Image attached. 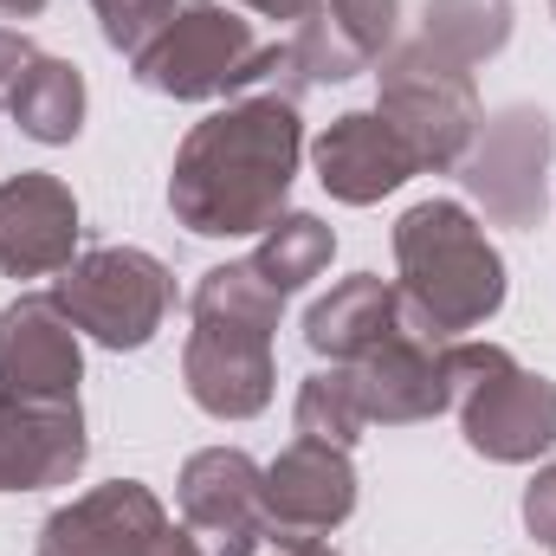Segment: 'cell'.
<instances>
[{
	"label": "cell",
	"mask_w": 556,
	"mask_h": 556,
	"mask_svg": "<svg viewBox=\"0 0 556 556\" xmlns=\"http://www.w3.org/2000/svg\"><path fill=\"white\" fill-rule=\"evenodd\" d=\"M304 162V117L291 91H266L201 117L168 168V214L194 240H247L266 233Z\"/></svg>",
	"instance_id": "6da1fadb"
},
{
	"label": "cell",
	"mask_w": 556,
	"mask_h": 556,
	"mask_svg": "<svg viewBox=\"0 0 556 556\" xmlns=\"http://www.w3.org/2000/svg\"><path fill=\"white\" fill-rule=\"evenodd\" d=\"M278 298L253 260L207 266L194 298H188V343H181V382L188 402L214 420H253L273 408V330H278Z\"/></svg>",
	"instance_id": "7a4b0ae2"
},
{
	"label": "cell",
	"mask_w": 556,
	"mask_h": 556,
	"mask_svg": "<svg viewBox=\"0 0 556 556\" xmlns=\"http://www.w3.org/2000/svg\"><path fill=\"white\" fill-rule=\"evenodd\" d=\"M402 317L427 343H453L505 311V260L466 201H415L395 220Z\"/></svg>",
	"instance_id": "3957f363"
},
{
	"label": "cell",
	"mask_w": 556,
	"mask_h": 556,
	"mask_svg": "<svg viewBox=\"0 0 556 556\" xmlns=\"http://www.w3.org/2000/svg\"><path fill=\"white\" fill-rule=\"evenodd\" d=\"M446 395L459 433L492 466H531L556 446V382L498 343H446Z\"/></svg>",
	"instance_id": "277c9868"
},
{
	"label": "cell",
	"mask_w": 556,
	"mask_h": 556,
	"mask_svg": "<svg viewBox=\"0 0 556 556\" xmlns=\"http://www.w3.org/2000/svg\"><path fill=\"white\" fill-rule=\"evenodd\" d=\"M130 72H137L142 91H155V98L207 104V98L247 91V85L285 72V46L260 39L253 20H240L220 0H181V13L168 20V33L142 52Z\"/></svg>",
	"instance_id": "5b68a950"
},
{
	"label": "cell",
	"mask_w": 556,
	"mask_h": 556,
	"mask_svg": "<svg viewBox=\"0 0 556 556\" xmlns=\"http://www.w3.org/2000/svg\"><path fill=\"white\" fill-rule=\"evenodd\" d=\"M376 111L395 124V137L415 149L420 175H446L459 168V155L472 149L485 111H479V85L466 65L440 59L427 39H402L389 46V59L376 65Z\"/></svg>",
	"instance_id": "8992f818"
},
{
	"label": "cell",
	"mask_w": 556,
	"mask_h": 556,
	"mask_svg": "<svg viewBox=\"0 0 556 556\" xmlns=\"http://www.w3.org/2000/svg\"><path fill=\"white\" fill-rule=\"evenodd\" d=\"M52 304L78 324V337L104 350H142L175 311V278L142 247H91L52 278Z\"/></svg>",
	"instance_id": "52a82bcc"
},
{
	"label": "cell",
	"mask_w": 556,
	"mask_h": 556,
	"mask_svg": "<svg viewBox=\"0 0 556 556\" xmlns=\"http://www.w3.org/2000/svg\"><path fill=\"white\" fill-rule=\"evenodd\" d=\"M551 155L556 124L538 104H505L479 124L472 149L459 155V188L485 207L498 227H544L551 214Z\"/></svg>",
	"instance_id": "ba28073f"
},
{
	"label": "cell",
	"mask_w": 556,
	"mask_h": 556,
	"mask_svg": "<svg viewBox=\"0 0 556 556\" xmlns=\"http://www.w3.org/2000/svg\"><path fill=\"white\" fill-rule=\"evenodd\" d=\"M39 556H201V544L142 479H111L39 525Z\"/></svg>",
	"instance_id": "9c48e42d"
},
{
	"label": "cell",
	"mask_w": 556,
	"mask_h": 556,
	"mask_svg": "<svg viewBox=\"0 0 556 556\" xmlns=\"http://www.w3.org/2000/svg\"><path fill=\"white\" fill-rule=\"evenodd\" d=\"M266 466L240 446H201L188 453L181 479H175V498H181V518L194 531L201 556H253L266 544Z\"/></svg>",
	"instance_id": "30bf717a"
},
{
	"label": "cell",
	"mask_w": 556,
	"mask_h": 556,
	"mask_svg": "<svg viewBox=\"0 0 556 556\" xmlns=\"http://www.w3.org/2000/svg\"><path fill=\"white\" fill-rule=\"evenodd\" d=\"M266 544H317L356 518V466L343 446L324 440H291L266 466Z\"/></svg>",
	"instance_id": "8fae6325"
},
{
	"label": "cell",
	"mask_w": 556,
	"mask_h": 556,
	"mask_svg": "<svg viewBox=\"0 0 556 556\" xmlns=\"http://www.w3.org/2000/svg\"><path fill=\"white\" fill-rule=\"evenodd\" d=\"M91 459L78 395H13L0 389V492L72 485Z\"/></svg>",
	"instance_id": "7c38bea8"
},
{
	"label": "cell",
	"mask_w": 556,
	"mask_h": 556,
	"mask_svg": "<svg viewBox=\"0 0 556 556\" xmlns=\"http://www.w3.org/2000/svg\"><path fill=\"white\" fill-rule=\"evenodd\" d=\"M395 26H402V0H324L285 39L291 98L304 85H343L356 72H376L395 46Z\"/></svg>",
	"instance_id": "4fadbf2b"
},
{
	"label": "cell",
	"mask_w": 556,
	"mask_h": 556,
	"mask_svg": "<svg viewBox=\"0 0 556 556\" xmlns=\"http://www.w3.org/2000/svg\"><path fill=\"white\" fill-rule=\"evenodd\" d=\"M78 194L46 175L20 168L0 181V278H52L78 260Z\"/></svg>",
	"instance_id": "5bb4252c"
},
{
	"label": "cell",
	"mask_w": 556,
	"mask_h": 556,
	"mask_svg": "<svg viewBox=\"0 0 556 556\" xmlns=\"http://www.w3.org/2000/svg\"><path fill=\"white\" fill-rule=\"evenodd\" d=\"M311 162H317L324 194L343 207H376L408 175H420L415 149L395 137V124L382 111H343L337 124H324L311 142Z\"/></svg>",
	"instance_id": "9a60e30c"
},
{
	"label": "cell",
	"mask_w": 556,
	"mask_h": 556,
	"mask_svg": "<svg viewBox=\"0 0 556 556\" xmlns=\"http://www.w3.org/2000/svg\"><path fill=\"white\" fill-rule=\"evenodd\" d=\"M85 350L78 324L52 304V291H20L0 311V389L13 395H78Z\"/></svg>",
	"instance_id": "2e32d148"
},
{
	"label": "cell",
	"mask_w": 556,
	"mask_h": 556,
	"mask_svg": "<svg viewBox=\"0 0 556 556\" xmlns=\"http://www.w3.org/2000/svg\"><path fill=\"white\" fill-rule=\"evenodd\" d=\"M356 376V395H363V415L369 427H415L453 408L446 395V343H427L415 330L389 337L382 350H369L363 363H350Z\"/></svg>",
	"instance_id": "e0dca14e"
},
{
	"label": "cell",
	"mask_w": 556,
	"mask_h": 556,
	"mask_svg": "<svg viewBox=\"0 0 556 556\" xmlns=\"http://www.w3.org/2000/svg\"><path fill=\"white\" fill-rule=\"evenodd\" d=\"M408 317H402V291L376 273L343 278L330 298H317L304 311V343L330 363H363L369 350H382L389 337H402Z\"/></svg>",
	"instance_id": "ac0fdd59"
},
{
	"label": "cell",
	"mask_w": 556,
	"mask_h": 556,
	"mask_svg": "<svg viewBox=\"0 0 556 556\" xmlns=\"http://www.w3.org/2000/svg\"><path fill=\"white\" fill-rule=\"evenodd\" d=\"M7 111H13L20 137L46 142V149H65V142H78V130H85V72L72 59L39 52Z\"/></svg>",
	"instance_id": "d6986e66"
},
{
	"label": "cell",
	"mask_w": 556,
	"mask_h": 556,
	"mask_svg": "<svg viewBox=\"0 0 556 556\" xmlns=\"http://www.w3.org/2000/svg\"><path fill=\"white\" fill-rule=\"evenodd\" d=\"M511 20H518L511 0H427L420 39L440 59H453V65L472 72V65H485V59H498L511 46Z\"/></svg>",
	"instance_id": "ffe728a7"
},
{
	"label": "cell",
	"mask_w": 556,
	"mask_h": 556,
	"mask_svg": "<svg viewBox=\"0 0 556 556\" xmlns=\"http://www.w3.org/2000/svg\"><path fill=\"white\" fill-rule=\"evenodd\" d=\"M330 253H337V233L317 220V214H278L273 227L260 233V247H253V273L273 285L278 298H291V291H304L311 278L330 266Z\"/></svg>",
	"instance_id": "44dd1931"
},
{
	"label": "cell",
	"mask_w": 556,
	"mask_h": 556,
	"mask_svg": "<svg viewBox=\"0 0 556 556\" xmlns=\"http://www.w3.org/2000/svg\"><path fill=\"white\" fill-rule=\"evenodd\" d=\"M298 440H324V446H356L363 440V395H356V376H350V363H330V369H317V376H304V389H298Z\"/></svg>",
	"instance_id": "7402d4cb"
},
{
	"label": "cell",
	"mask_w": 556,
	"mask_h": 556,
	"mask_svg": "<svg viewBox=\"0 0 556 556\" xmlns=\"http://www.w3.org/2000/svg\"><path fill=\"white\" fill-rule=\"evenodd\" d=\"M91 13L104 26V46L137 65L142 52L168 33V20L181 13V0H91Z\"/></svg>",
	"instance_id": "603a6c76"
},
{
	"label": "cell",
	"mask_w": 556,
	"mask_h": 556,
	"mask_svg": "<svg viewBox=\"0 0 556 556\" xmlns=\"http://www.w3.org/2000/svg\"><path fill=\"white\" fill-rule=\"evenodd\" d=\"M525 531H531L544 551H556V459L538 466V479L525 485Z\"/></svg>",
	"instance_id": "cb8c5ba5"
},
{
	"label": "cell",
	"mask_w": 556,
	"mask_h": 556,
	"mask_svg": "<svg viewBox=\"0 0 556 556\" xmlns=\"http://www.w3.org/2000/svg\"><path fill=\"white\" fill-rule=\"evenodd\" d=\"M33 59H39V46H33L26 33H13V26H0V111L13 104V91H20V78L33 72Z\"/></svg>",
	"instance_id": "d4e9b609"
},
{
	"label": "cell",
	"mask_w": 556,
	"mask_h": 556,
	"mask_svg": "<svg viewBox=\"0 0 556 556\" xmlns=\"http://www.w3.org/2000/svg\"><path fill=\"white\" fill-rule=\"evenodd\" d=\"M240 7H253V13H266V20H311L324 0H240Z\"/></svg>",
	"instance_id": "484cf974"
},
{
	"label": "cell",
	"mask_w": 556,
	"mask_h": 556,
	"mask_svg": "<svg viewBox=\"0 0 556 556\" xmlns=\"http://www.w3.org/2000/svg\"><path fill=\"white\" fill-rule=\"evenodd\" d=\"M46 0H0V20H39Z\"/></svg>",
	"instance_id": "4316f807"
},
{
	"label": "cell",
	"mask_w": 556,
	"mask_h": 556,
	"mask_svg": "<svg viewBox=\"0 0 556 556\" xmlns=\"http://www.w3.org/2000/svg\"><path fill=\"white\" fill-rule=\"evenodd\" d=\"M278 556H337V551H330V544L317 538V544H285V551H278Z\"/></svg>",
	"instance_id": "83f0119b"
},
{
	"label": "cell",
	"mask_w": 556,
	"mask_h": 556,
	"mask_svg": "<svg viewBox=\"0 0 556 556\" xmlns=\"http://www.w3.org/2000/svg\"><path fill=\"white\" fill-rule=\"evenodd\" d=\"M551 13H556V0H551Z\"/></svg>",
	"instance_id": "f1b7e54d"
}]
</instances>
